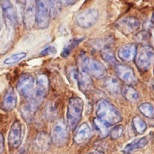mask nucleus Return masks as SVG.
Segmentation results:
<instances>
[{
	"mask_svg": "<svg viewBox=\"0 0 154 154\" xmlns=\"http://www.w3.org/2000/svg\"><path fill=\"white\" fill-rule=\"evenodd\" d=\"M134 144L135 149H141L145 147L149 143V138L147 136L142 137L138 140H134Z\"/></svg>",
	"mask_w": 154,
	"mask_h": 154,
	"instance_id": "nucleus-34",
	"label": "nucleus"
},
{
	"mask_svg": "<svg viewBox=\"0 0 154 154\" xmlns=\"http://www.w3.org/2000/svg\"><path fill=\"white\" fill-rule=\"evenodd\" d=\"M91 135V131L87 123L81 124L76 131L74 136V141L78 144H81L87 141Z\"/></svg>",
	"mask_w": 154,
	"mask_h": 154,
	"instance_id": "nucleus-20",
	"label": "nucleus"
},
{
	"mask_svg": "<svg viewBox=\"0 0 154 154\" xmlns=\"http://www.w3.org/2000/svg\"><path fill=\"white\" fill-rule=\"evenodd\" d=\"M51 143L52 140L50 135L45 132H40L37 135L34 141V149L37 152H46L50 148Z\"/></svg>",
	"mask_w": 154,
	"mask_h": 154,
	"instance_id": "nucleus-15",
	"label": "nucleus"
},
{
	"mask_svg": "<svg viewBox=\"0 0 154 154\" xmlns=\"http://www.w3.org/2000/svg\"><path fill=\"white\" fill-rule=\"evenodd\" d=\"M26 56V53L25 52H20L15 53L10 57L6 58L4 61L3 63L5 65H12L17 63L20 60L23 59Z\"/></svg>",
	"mask_w": 154,
	"mask_h": 154,
	"instance_id": "nucleus-27",
	"label": "nucleus"
},
{
	"mask_svg": "<svg viewBox=\"0 0 154 154\" xmlns=\"http://www.w3.org/2000/svg\"><path fill=\"white\" fill-rule=\"evenodd\" d=\"M45 117L48 121H54L57 115V111L52 104L47 105L45 109Z\"/></svg>",
	"mask_w": 154,
	"mask_h": 154,
	"instance_id": "nucleus-31",
	"label": "nucleus"
},
{
	"mask_svg": "<svg viewBox=\"0 0 154 154\" xmlns=\"http://www.w3.org/2000/svg\"><path fill=\"white\" fill-rule=\"evenodd\" d=\"M121 93L126 100L132 103L137 102L140 98L138 92L131 85H123L121 87Z\"/></svg>",
	"mask_w": 154,
	"mask_h": 154,
	"instance_id": "nucleus-21",
	"label": "nucleus"
},
{
	"mask_svg": "<svg viewBox=\"0 0 154 154\" xmlns=\"http://www.w3.org/2000/svg\"><path fill=\"white\" fill-rule=\"evenodd\" d=\"M38 103L34 99L28 100L21 107V115L23 119L27 122H31L35 116L38 107Z\"/></svg>",
	"mask_w": 154,
	"mask_h": 154,
	"instance_id": "nucleus-17",
	"label": "nucleus"
},
{
	"mask_svg": "<svg viewBox=\"0 0 154 154\" xmlns=\"http://www.w3.org/2000/svg\"><path fill=\"white\" fill-rule=\"evenodd\" d=\"M2 21H1V13H0V31L1 29V26H2Z\"/></svg>",
	"mask_w": 154,
	"mask_h": 154,
	"instance_id": "nucleus-39",
	"label": "nucleus"
},
{
	"mask_svg": "<svg viewBox=\"0 0 154 154\" xmlns=\"http://www.w3.org/2000/svg\"><path fill=\"white\" fill-rule=\"evenodd\" d=\"M115 71L117 76L128 85H135L138 82L133 69L126 64H117Z\"/></svg>",
	"mask_w": 154,
	"mask_h": 154,
	"instance_id": "nucleus-10",
	"label": "nucleus"
},
{
	"mask_svg": "<svg viewBox=\"0 0 154 154\" xmlns=\"http://www.w3.org/2000/svg\"><path fill=\"white\" fill-rule=\"evenodd\" d=\"M99 17V11L94 8L85 9L79 12L75 16L76 24L84 29L90 28L98 20Z\"/></svg>",
	"mask_w": 154,
	"mask_h": 154,
	"instance_id": "nucleus-6",
	"label": "nucleus"
},
{
	"mask_svg": "<svg viewBox=\"0 0 154 154\" xmlns=\"http://www.w3.org/2000/svg\"><path fill=\"white\" fill-rule=\"evenodd\" d=\"M103 85L106 90L112 95H116L120 92L121 93L120 84L119 81L114 77L106 78L103 82Z\"/></svg>",
	"mask_w": 154,
	"mask_h": 154,
	"instance_id": "nucleus-22",
	"label": "nucleus"
},
{
	"mask_svg": "<svg viewBox=\"0 0 154 154\" xmlns=\"http://www.w3.org/2000/svg\"><path fill=\"white\" fill-rule=\"evenodd\" d=\"M117 30L124 35H129L137 31L140 26L138 19L133 16H128L119 19L115 23Z\"/></svg>",
	"mask_w": 154,
	"mask_h": 154,
	"instance_id": "nucleus-9",
	"label": "nucleus"
},
{
	"mask_svg": "<svg viewBox=\"0 0 154 154\" xmlns=\"http://www.w3.org/2000/svg\"><path fill=\"white\" fill-rule=\"evenodd\" d=\"M22 141V125L19 121H15L11 125L8 136V143L10 147L18 148Z\"/></svg>",
	"mask_w": 154,
	"mask_h": 154,
	"instance_id": "nucleus-13",
	"label": "nucleus"
},
{
	"mask_svg": "<svg viewBox=\"0 0 154 154\" xmlns=\"http://www.w3.org/2000/svg\"><path fill=\"white\" fill-rule=\"evenodd\" d=\"M94 126L96 129L99 132L100 136L102 138L106 137L109 134L108 131V126L104 123L103 122L98 119L97 118H95L93 120Z\"/></svg>",
	"mask_w": 154,
	"mask_h": 154,
	"instance_id": "nucleus-28",
	"label": "nucleus"
},
{
	"mask_svg": "<svg viewBox=\"0 0 154 154\" xmlns=\"http://www.w3.org/2000/svg\"><path fill=\"white\" fill-rule=\"evenodd\" d=\"M150 36L151 34L148 31L143 30L137 33L135 35L134 39L138 43H144L149 40V39L150 38Z\"/></svg>",
	"mask_w": 154,
	"mask_h": 154,
	"instance_id": "nucleus-30",
	"label": "nucleus"
},
{
	"mask_svg": "<svg viewBox=\"0 0 154 154\" xmlns=\"http://www.w3.org/2000/svg\"><path fill=\"white\" fill-rule=\"evenodd\" d=\"M137 51V46L135 43H127L123 45L119 49L118 57L123 62H131L134 60Z\"/></svg>",
	"mask_w": 154,
	"mask_h": 154,
	"instance_id": "nucleus-16",
	"label": "nucleus"
},
{
	"mask_svg": "<svg viewBox=\"0 0 154 154\" xmlns=\"http://www.w3.org/2000/svg\"><path fill=\"white\" fill-rule=\"evenodd\" d=\"M69 127L63 119L56 120L52 128L51 137L52 143L58 147L65 146L69 139Z\"/></svg>",
	"mask_w": 154,
	"mask_h": 154,
	"instance_id": "nucleus-4",
	"label": "nucleus"
},
{
	"mask_svg": "<svg viewBox=\"0 0 154 154\" xmlns=\"http://www.w3.org/2000/svg\"><path fill=\"white\" fill-rule=\"evenodd\" d=\"M132 125L134 131L138 134H143L147 129V125L146 122L138 116H135L133 118Z\"/></svg>",
	"mask_w": 154,
	"mask_h": 154,
	"instance_id": "nucleus-24",
	"label": "nucleus"
},
{
	"mask_svg": "<svg viewBox=\"0 0 154 154\" xmlns=\"http://www.w3.org/2000/svg\"><path fill=\"white\" fill-rule=\"evenodd\" d=\"M49 89V81L48 76L45 74L39 75L36 79L35 94L33 98L40 105L46 97Z\"/></svg>",
	"mask_w": 154,
	"mask_h": 154,
	"instance_id": "nucleus-11",
	"label": "nucleus"
},
{
	"mask_svg": "<svg viewBox=\"0 0 154 154\" xmlns=\"http://www.w3.org/2000/svg\"><path fill=\"white\" fill-rule=\"evenodd\" d=\"M78 85L79 90L83 93H89L93 89V82L90 75L85 72L78 70Z\"/></svg>",
	"mask_w": 154,
	"mask_h": 154,
	"instance_id": "nucleus-19",
	"label": "nucleus"
},
{
	"mask_svg": "<svg viewBox=\"0 0 154 154\" xmlns=\"http://www.w3.org/2000/svg\"><path fill=\"white\" fill-rule=\"evenodd\" d=\"M95 111L97 118L108 126L116 125L122 120L120 111L106 99H101L97 102Z\"/></svg>",
	"mask_w": 154,
	"mask_h": 154,
	"instance_id": "nucleus-1",
	"label": "nucleus"
},
{
	"mask_svg": "<svg viewBox=\"0 0 154 154\" xmlns=\"http://www.w3.org/2000/svg\"><path fill=\"white\" fill-rule=\"evenodd\" d=\"M123 132V128L122 125L115 126L110 132V136L112 140H116L120 138Z\"/></svg>",
	"mask_w": 154,
	"mask_h": 154,
	"instance_id": "nucleus-33",
	"label": "nucleus"
},
{
	"mask_svg": "<svg viewBox=\"0 0 154 154\" xmlns=\"http://www.w3.org/2000/svg\"><path fill=\"white\" fill-rule=\"evenodd\" d=\"M153 75H154V67H153Z\"/></svg>",
	"mask_w": 154,
	"mask_h": 154,
	"instance_id": "nucleus-40",
	"label": "nucleus"
},
{
	"mask_svg": "<svg viewBox=\"0 0 154 154\" xmlns=\"http://www.w3.org/2000/svg\"><path fill=\"white\" fill-rule=\"evenodd\" d=\"M151 20H152V23H154V12H153V14H152V16Z\"/></svg>",
	"mask_w": 154,
	"mask_h": 154,
	"instance_id": "nucleus-38",
	"label": "nucleus"
},
{
	"mask_svg": "<svg viewBox=\"0 0 154 154\" xmlns=\"http://www.w3.org/2000/svg\"><path fill=\"white\" fill-rule=\"evenodd\" d=\"M4 138L3 135L0 133V154L2 153L4 150Z\"/></svg>",
	"mask_w": 154,
	"mask_h": 154,
	"instance_id": "nucleus-36",
	"label": "nucleus"
},
{
	"mask_svg": "<svg viewBox=\"0 0 154 154\" xmlns=\"http://www.w3.org/2000/svg\"><path fill=\"white\" fill-rule=\"evenodd\" d=\"M87 72L96 79H102L106 77L107 70L105 66L99 61L89 58L87 66Z\"/></svg>",
	"mask_w": 154,
	"mask_h": 154,
	"instance_id": "nucleus-14",
	"label": "nucleus"
},
{
	"mask_svg": "<svg viewBox=\"0 0 154 154\" xmlns=\"http://www.w3.org/2000/svg\"><path fill=\"white\" fill-rule=\"evenodd\" d=\"M2 15L4 25L15 27L17 23V15L13 4L8 1H4L1 4Z\"/></svg>",
	"mask_w": 154,
	"mask_h": 154,
	"instance_id": "nucleus-12",
	"label": "nucleus"
},
{
	"mask_svg": "<svg viewBox=\"0 0 154 154\" xmlns=\"http://www.w3.org/2000/svg\"><path fill=\"white\" fill-rule=\"evenodd\" d=\"M88 154H105V153L102 151H94L89 153Z\"/></svg>",
	"mask_w": 154,
	"mask_h": 154,
	"instance_id": "nucleus-37",
	"label": "nucleus"
},
{
	"mask_svg": "<svg viewBox=\"0 0 154 154\" xmlns=\"http://www.w3.org/2000/svg\"><path fill=\"white\" fill-rule=\"evenodd\" d=\"M140 112L148 119L154 118V106L148 102H144L138 106Z\"/></svg>",
	"mask_w": 154,
	"mask_h": 154,
	"instance_id": "nucleus-25",
	"label": "nucleus"
},
{
	"mask_svg": "<svg viewBox=\"0 0 154 154\" xmlns=\"http://www.w3.org/2000/svg\"><path fill=\"white\" fill-rule=\"evenodd\" d=\"M16 88L19 94L27 100L33 99L35 88L34 77L29 73L22 74L17 82Z\"/></svg>",
	"mask_w": 154,
	"mask_h": 154,
	"instance_id": "nucleus-5",
	"label": "nucleus"
},
{
	"mask_svg": "<svg viewBox=\"0 0 154 154\" xmlns=\"http://www.w3.org/2000/svg\"><path fill=\"white\" fill-rule=\"evenodd\" d=\"M134 61L139 71L147 72L154 63V48L149 45H140L137 47Z\"/></svg>",
	"mask_w": 154,
	"mask_h": 154,
	"instance_id": "nucleus-2",
	"label": "nucleus"
},
{
	"mask_svg": "<svg viewBox=\"0 0 154 154\" xmlns=\"http://www.w3.org/2000/svg\"><path fill=\"white\" fill-rule=\"evenodd\" d=\"M62 2L60 1H49L51 17H56L59 15L62 7Z\"/></svg>",
	"mask_w": 154,
	"mask_h": 154,
	"instance_id": "nucleus-29",
	"label": "nucleus"
},
{
	"mask_svg": "<svg viewBox=\"0 0 154 154\" xmlns=\"http://www.w3.org/2000/svg\"><path fill=\"white\" fill-rule=\"evenodd\" d=\"M82 40H83V38H75V39L73 38L70 41H69V43H67L64 46L62 51L61 56L64 58L67 57L72 51V50L76 46H77V45L79 43H80L82 41Z\"/></svg>",
	"mask_w": 154,
	"mask_h": 154,
	"instance_id": "nucleus-26",
	"label": "nucleus"
},
{
	"mask_svg": "<svg viewBox=\"0 0 154 154\" xmlns=\"http://www.w3.org/2000/svg\"><path fill=\"white\" fill-rule=\"evenodd\" d=\"M23 22L27 29H32L36 24V2L34 1H23Z\"/></svg>",
	"mask_w": 154,
	"mask_h": 154,
	"instance_id": "nucleus-8",
	"label": "nucleus"
},
{
	"mask_svg": "<svg viewBox=\"0 0 154 154\" xmlns=\"http://www.w3.org/2000/svg\"><path fill=\"white\" fill-rule=\"evenodd\" d=\"M36 24L38 28H47L50 23L49 1H36Z\"/></svg>",
	"mask_w": 154,
	"mask_h": 154,
	"instance_id": "nucleus-7",
	"label": "nucleus"
},
{
	"mask_svg": "<svg viewBox=\"0 0 154 154\" xmlns=\"http://www.w3.org/2000/svg\"><path fill=\"white\" fill-rule=\"evenodd\" d=\"M67 78L69 79V81L73 82H76L78 84V70L74 67L70 66L67 70Z\"/></svg>",
	"mask_w": 154,
	"mask_h": 154,
	"instance_id": "nucleus-32",
	"label": "nucleus"
},
{
	"mask_svg": "<svg viewBox=\"0 0 154 154\" xmlns=\"http://www.w3.org/2000/svg\"><path fill=\"white\" fill-rule=\"evenodd\" d=\"M17 102V94L13 88H10L5 93L2 103L1 109L4 111H12L16 106Z\"/></svg>",
	"mask_w": 154,
	"mask_h": 154,
	"instance_id": "nucleus-18",
	"label": "nucleus"
},
{
	"mask_svg": "<svg viewBox=\"0 0 154 154\" xmlns=\"http://www.w3.org/2000/svg\"><path fill=\"white\" fill-rule=\"evenodd\" d=\"M57 49L55 47L50 46L45 48L42 51L40 52V55L41 56H48V55H53L56 54Z\"/></svg>",
	"mask_w": 154,
	"mask_h": 154,
	"instance_id": "nucleus-35",
	"label": "nucleus"
},
{
	"mask_svg": "<svg viewBox=\"0 0 154 154\" xmlns=\"http://www.w3.org/2000/svg\"><path fill=\"white\" fill-rule=\"evenodd\" d=\"M101 56L105 61L110 64L111 65H115L117 63V58L114 53L112 51L111 49L106 47L102 49L101 51Z\"/></svg>",
	"mask_w": 154,
	"mask_h": 154,
	"instance_id": "nucleus-23",
	"label": "nucleus"
},
{
	"mask_svg": "<svg viewBox=\"0 0 154 154\" xmlns=\"http://www.w3.org/2000/svg\"><path fill=\"white\" fill-rule=\"evenodd\" d=\"M84 109V102L79 97L69 99L67 109V123L69 128L74 130L79 123Z\"/></svg>",
	"mask_w": 154,
	"mask_h": 154,
	"instance_id": "nucleus-3",
	"label": "nucleus"
}]
</instances>
